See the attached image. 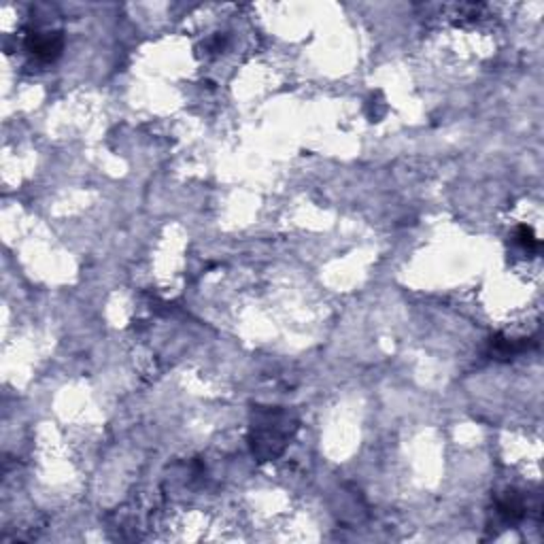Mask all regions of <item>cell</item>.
<instances>
[{"instance_id": "obj_5", "label": "cell", "mask_w": 544, "mask_h": 544, "mask_svg": "<svg viewBox=\"0 0 544 544\" xmlns=\"http://www.w3.org/2000/svg\"><path fill=\"white\" fill-rule=\"evenodd\" d=\"M517 239V243L525 249V251H538L540 249V241L533 236V232H531V228H527V226H521L519 230H517V234H514Z\"/></svg>"}, {"instance_id": "obj_2", "label": "cell", "mask_w": 544, "mask_h": 544, "mask_svg": "<svg viewBox=\"0 0 544 544\" xmlns=\"http://www.w3.org/2000/svg\"><path fill=\"white\" fill-rule=\"evenodd\" d=\"M62 45L64 41L60 32H32L26 41L28 51H32L43 62L56 60L62 51Z\"/></svg>"}, {"instance_id": "obj_1", "label": "cell", "mask_w": 544, "mask_h": 544, "mask_svg": "<svg viewBox=\"0 0 544 544\" xmlns=\"http://www.w3.org/2000/svg\"><path fill=\"white\" fill-rule=\"evenodd\" d=\"M293 429H296V425L285 410H279V408L258 410L253 417V425H251L253 453L262 462L277 457L285 449Z\"/></svg>"}, {"instance_id": "obj_4", "label": "cell", "mask_w": 544, "mask_h": 544, "mask_svg": "<svg viewBox=\"0 0 544 544\" xmlns=\"http://www.w3.org/2000/svg\"><path fill=\"white\" fill-rule=\"evenodd\" d=\"M527 345L525 343H517V341H508V339H502L498 336L495 341H491V353L500 360H508V358H514L517 353L525 351Z\"/></svg>"}, {"instance_id": "obj_3", "label": "cell", "mask_w": 544, "mask_h": 544, "mask_svg": "<svg viewBox=\"0 0 544 544\" xmlns=\"http://www.w3.org/2000/svg\"><path fill=\"white\" fill-rule=\"evenodd\" d=\"M498 512H500V517H502L506 523H517V521H521L523 514H525V504H523V500H521L517 493H508L504 500H500Z\"/></svg>"}]
</instances>
